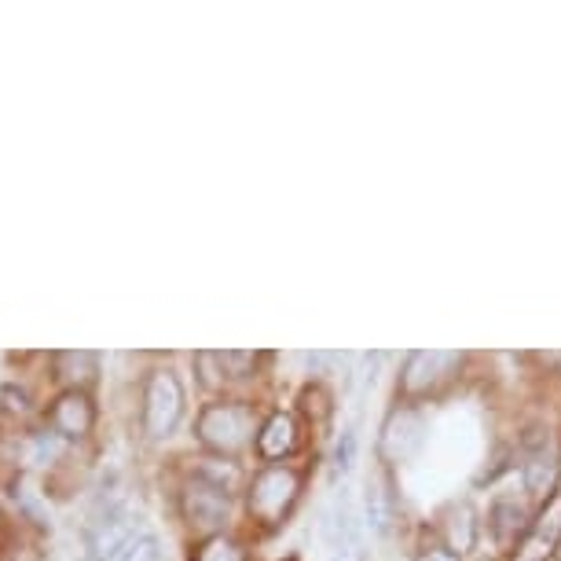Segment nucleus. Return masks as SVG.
Listing matches in <instances>:
<instances>
[{"mask_svg": "<svg viewBox=\"0 0 561 561\" xmlns=\"http://www.w3.org/2000/svg\"><path fill=\"white\" fill-rule=\"evenodd\" d=\"M195 433L214 455L236 459L239 451L250 448L253 433H257V411L250 404H209L198 415Z\"/></svg>", "mask_w": 561, "mask_h": 561, "instance_id": "nucleus-1", "label": "nucleus"}, {"mask_svg": "<svg viewBox=\"0 0 561 561\" xmlns=\"http://www.w3.org/2000/svg\"><path fill=\"white\" fill-rule=\"evenodd\" d=\"M184 382L173 367H154L144 382V433L151 440L173 437L184 419Z\"/></svg>", "mask_w": 561, "mask_h": 561, "instance_id": "nucleus-2", "label": "nucleus"}, {"mask_svg": "<svg viewBox=\"0 0 561 561\" xmlns=\"http://www.w3.org/2000/svg\"><path fill=\"white\" fill-rule=\"evenodd\" d=\"M298 492H301L298 470H290V466H264L257 478L250 481L247 492L250 517L261 522L264 528L279 525L290 514V506L298 503Z\"/></svg>", "mask_w": 561, "mask_h": 561, "instance_id": "nucleus-3", "label": "nucleus"}, {"mask_svg": "<svg viewBox=\"0 0 561 561\" xmlns=\"http://www.w3.org/2000/svg\"><path fill=\"white\" fill-rule=\"evenodd\" d=\"M180 511H184L187 525L198 528V533H214L228 522V511H231V492H225L220 484L198 478L187 481L184 489V500H180Z\"/></svg>", "mask_w": 561, "mask_h": 561, "instance_id": "nucleus-4", "label": "nucleus"}, {"mask_svg": "<svg viewBox=\"0 0 561 561\" xmlns=\"http://www.w3.org/2000/svg\"><path fill=\"white\" fill-rule=\"evenodd\" d=\"M459 367H462L459 353H437V348L433 353H411L404 364V378H400V389H404V397H433Z\"/></svg>", "mask_w": 561, "mask_h": 561, "instance_id": "nucleus-5", "label": "nucleus"}, {"mask_svg": "<svg viewBox=\"0 0 561 561\" xmlns=\"http://www.w3.org/2000/svg\"><path fill=\"white\" fill-rule=\"evenodd\" d=\"M140 536V517L125 506H114L107 517H100L89 533V554L92 561H118L125 554V547Z\"/></svg>", "mask_w": 561, "mask_h": 561, "instance_id": "nucleus-6", "label": "nucleus"}, {"mask_svg": "<svg viewBox=\"0 0 561 561\" xmlns=\"http://www.w3.org/2000/svg\"><path fill=\"white\" fill-rule=\"evenodd\" d=\"M422 437H426V422H422L419 411H393L382 430V444H378V451H382L386 462H404L411 459L419 448H422Z\"/></svg>", "mask_w": 561, "mask_h": 561, "instance_id": "nucleus-7", "label": "nucleus"}, {"mask_svg": "<svg viewBox=\"0 0 561 561\" xmlns=\"http://www.w3.org/2000/svg\"><path fill=\"white\" fill-rule=\"evenodd\" d=\"M558 547H561V492L550 495L547 506L539 511L533 528H528L517 561H550L558 554Z\"/></svg>", "mask_w": 561, "mask_h": 561, "instance_id": "nucleus-8", "label": "nucleus"}, {"mask_svg": "<svg viewBox=\"0 0 561 561\" xmlns=\"http://www.w3.org/2000/svg\"><path fill=\"white\" fill-rule=\"evenodd\" d=\"M51 419V430H56V437L62 440H81L84 433L92 430V422H96V408H92V400L84 389H67L56 404L48 411Z\"/></svg>", "mask_w": 561, "mask_h": 561, "instance_id": "nucleus-9", "label": "nucleus"}, {"mask_svg": "<svg viewBox=\"0 0 561 561\" xmlns=\"http://www.w3.org/2000/svg\"><path fill=\"white\" fill-rule=\"evenodd\" d=\"M558 470H561V466H558V451L543 440L536 451H528V459H525V470H522L525 492L533 495V500H547V495H554Z\"/></svg>", "mask_w": 561, "mask_h": 561, "instance_id": "nucleus-10", "label": "nucleus"}, {"mask_svg": "<svg viewBox=\"0 0 561 561\" xmlns=\"http://www.w3.org/2000/svg\"><path fill=\"white\" fill-rule=\"evenodd\" d=\"M440 533L448 539V550H459V554H470L478 547V514H473L470 503H451L448 511L440 514Z\"/></svg>", "mask_w": 561, "mask_h": 561, "instance_id": "nucleus-11", "label": "nucleus"}, {"mask_svg": "<svg viewBox=\"0 0 561 561\" xmlns=\"http://www.w3.org/2000/svg\"><path fill=\"white\" fill-rule=\"evenodd\" d=\"M294 448H298V422H294L287 411H275L257 433L261 459H287Z\"/></svg>", "mask_w": 561, "mask_h": 561, "instance_id": "nucleus-12", "label": "nucleus"}, {"mask_svg": "<svg viewBox=\"0 0 561 561\" xmlns=\"http://www.w3.org/2000/svg\"><path fill=\"white\" fill-rule=\"evenodd\" d=\"M525 503L514 500V495H500V500L492 503L489 511V533L500 547H514L517 536H522L525 528Z\"/></svg>", "mask_w": 561, "mask_h": 561, "instance_id": "nucleus-13", "label": "nucleus"}, {"mask_svg": "<svg viewBox=\"0 0 561 561\" xmlns=\"http://www.w3.org/2000/svg\"><path fill=\"white\" fill-rule=\"evenodd\" d=\"M323 536L331 543L334 554H353L356 547V525H353V506L345 500H337L323 517Z\"/></svg>", "mask_w": 561, "mask_h": 561, "instance_id": "nucleus-14", "label": "nucleus"}, {"mask_svg": "<svg viewBox=\"0 0 561 561\" xmlns=\"http://www.w3.org/2000/svg\"><path fill=\"white\" fill-rule=\"evenodd\" d=\"M56 367H59V378L67 382L70 389H84V386H92L96 382V375H100V359L96 353H59L56 356Z\"/></svg>", "mask_w": 561, "mask_h": 561, "instance_id": "nucleus-15", "label": "nucleus"}, {"mask_svg": "<svg viewBox=\"0 0 561 561\" xmlns=\"http://www.w3.org/2000/svg\"><path fill=\"white\" fill-rule=\"evenodd\" d=\"M367 522L378 536L389 533V522H393V503H389V492L382 489V481H367Z\"/></svg>", "mask_w": 561, "mask_h": 561, "instance_id": "nucleus-16", "label": "nucleus"}, {"mask_svg": "<svg viewBox=\"0 0 561 561\" xmlns=\"http://www.w3.org/2000/svg\"><path fill=\"white\" fill-rule=\"evenodd\" d=\"M192 561H247V550H242V543H236L231 536L217 533V536L203 539V547L195 550Z\"/></svg>", "mask_w": 561, "mask_h": 561, "instance_id": "nucleus-17", "label": "nucleus"}, {"mask_svg": "<svg viewBox=\"0 0 561 561\" xmlns=\"http://www.w3.org/2000/svg\"><path fill=\"white\" fill-rule=\"evenodd\" d=\"M118 561H162V543H158V536L140 533L129 547H125V554Z\"/></svg>", "mask_w": 561, "mask_h": 561, "instance_id": "nucleus-18", "label": "nucleus"}, {"mask_svg": "<svg viewBox=\"0 0 561 561\" xmlns=\"http://www.w3.org/2000/svg\"><path fill=\"white\" fill-rule=\"evenodd\" d=\"M220 364L231 378H247L257 367V353H220Z\"/></svg>", "mask_w": 561, "mask_h": 561, "instance_id": "nucleus-19", "label": "nucleus"}, {"mask_svg": "<svg viewBox=\"0 0 561 561\" xmlns=\"http://www.w3.org/2000/svg\"><path fill=\"white\" fill-rule=\"evenodd\" d=\"M353 455H356V433L345 430L342 444H337V466H342V470H348V466H353Z\"/></svg>", "mask_w": 561, "mask_h": 561, "instance_id": "nucleus-20", "label": "nucleus"}, {"mask_svg": "<svg viewBox=\"0 0 561 561\" xmlns=\"http://www.w3.org/2000/svg\"><path fill=\"white\" fill-rule=\"evenodd\" d=\"M415 561H459V554L455 550H448V547H422L419 554H415Z\"/></svg>", "mask_w": 561, "mask_h": 561, "instance_id": "nucleus-21", "label": "nucleus"}]
</instances>
